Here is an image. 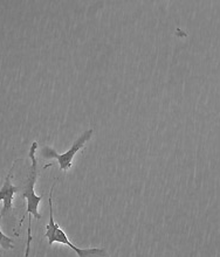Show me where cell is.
Returning <instances> with one entry per match:
<instances>
[{
	"label": "cell",
	"instance_id": "obj_1",
	"mask_svg": "<svg viewBox=\"0 0 220 257\" xmlns=\"http://www.w3.org/2000/svg\"><path fill=\"white\" fill-rule=\"evenodd\" d=\"M53 190H54V185L51 188L48 198V205H49V222L46 226V234L45 237L48 240V244L52 245L53 243H62L68 245V247L76 252L79 257H110L108 251L104 248H87L81 249L73 244L72 242L68 240L63 229H61L59 223L54 220V212H53Z\"/></svg>",
	"mask_w": 220,
	"mask_h": 257
},
{
	"label": "cell",
	"instance_id": "obj_2",
	"mask_svg": "<svg viewBox=\"0 0 220 257\" xmlns=\"http://www.w3.org/2000/svg\"><path fill=\"white\" fill-rule=\"evenodd\" d=\"M37 150H38V143L34 142L32 144L30 152H28V157H30L32 166L28 173L27 179L24 183L23 186V198L26 200L27 203V213L30 215L34 216L37 220L41 219V214L39 213V203H40L42 196H38L34 192V186L37 183L39 172H38V158H37Z\"/></svg>",
	"mask_w": 220,
	"mask_h": 257
},
{
	"label": "cell",
	"instance_id": "obj_3",
	"mask_svg": "<svg viewBox=\"0 0 220 257\" xmlns=\"http://www.w3.org/2000/svg\"><path fill=\"white\" fill-rule=\"evenodd\" d=\"M94 135V130L93 128H89V130L84 131L82 135L79 136V138L74 142V144L72 145L68 151L65 153H58L54 149L51 148V146H44L41 150V156L44 159H56L58 162L60 170L63 171V172H67L72 169L73 166V160L74 157L77 152L80 151L81 149L86 145L87 142H89L91 137Z\"/></svg>",
	"mask_w": 220,
	"mask_h": 257
},
{
	"label": "cell",
	"instance_id": "obj_4",
	"mask_svg": "<svg viewBox=\"0 0 220 257\" xmlns=\"http://www.w3.org/2000/svg\"><path fill=\"white\" fill-rule=\"evenodd\" d=\"M14 166H16V163L13 164L12 169L10 170L9 174H7L5 180H4L2 188H0V202H4V208L2 210V213H0V219L5 216L6 214L12 212L14 194H16L18 191H20V187L13 186V184L11 183V178L13 176Z\"/></svg>",
	"mask_w": 220,
	"mask_h": 257
},
{
	"label": "cell",
	"instance_id": "obj_5",
	"mask_svg": "<svg viewBox=\"0 0 220 257\" xmlns=\"http://www.w3.org/2000/svg\"><path fill=\"white\" fill-rule=\"evenodd\" d=\"M13 238H10L6 236L5 234L3 233L2 229H0V256H2V251L4 250H10V249H13Z\"/></svg>",
	"mask_w": 220,
	"mask_h": 257
},
{
	"label": "cell",
	"instance_id": "obj_6",
	"mask_svg": "<svg viewBox=\"0 0 220 257\" xmlns=\"http://www.w3.org/2000/svg\"><path fill=\"white\" fill-rule=\"evenodd\" d=\"M32 215L28 214V229H27V243H26V251H25V257H28L31 250V242H32Z\"/></svg>",
	"mask_w": 220,
	"mask_h": 257
}]
</instances>
